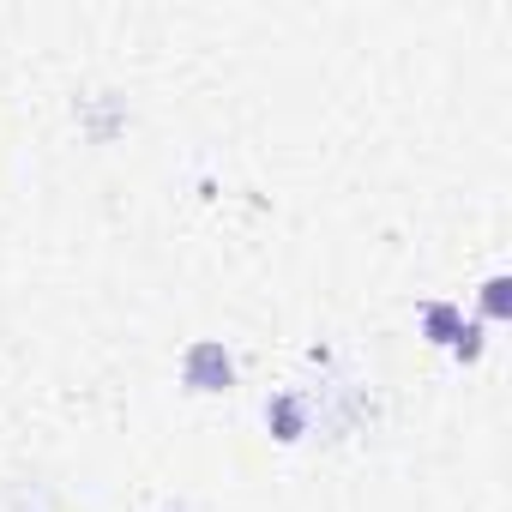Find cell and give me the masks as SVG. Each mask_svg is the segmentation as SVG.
Returning a JSON list of instances; mask_svg holds the SVG:
<instances>
[{
    "label": "cell",
    "instance_id": "6da1fadb",
    "mask_svg": "<svg viewBox=\"0 0 512 512\" xmlns=\"http://www.w3.org/2000/svg\"><path fill=\"white\" fill-rule=\"evenodd\" d=\"M187 386H193V392L229 386V356H223L217 344H193V356H187Z\"/></svg>",
    "mask_w": 512,
    "mask_h": 512
},
{
    "label": "cell",
    "instance_id": "7a4b0ae2",
    "mask_svg": "<svg viewBox=\"0 0 512 512\" xmlns=\"http://www.w3.org/2000/svg\"><path fill=\"white\" fill-rule=\"evenodd\" d=\"M428 338H434V344H452V350H458V344H464V320H458L452 308H428Z\"/></svg>",
    "mask_w": 512,
    "mask_h": 512
},
{
    "label": "cell",
    "instance_id": "3957f363",
    "mask_svg": "<svg viewBox=\"0 0 512 512\" xmlns=\"http://www.w3.org/2000/svg\"><path fill=\"white\" fill-rule=\"evenodd\" d=\"M482 308H488L494 320L506 314V278H494V284H488V296H482Z\"/></svg>",
    "mask_w": 512,
    "mask_h": 512
}]
</instances>
